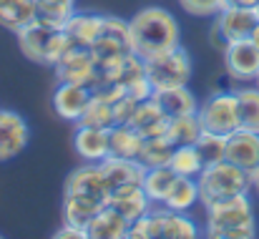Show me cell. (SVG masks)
<instances>
[{"mask_svg": "<svg viewBox=\"0 0 259 239\" xmlns=\"http://www.w3.org/2000/svg\"><path fill=\"white\" fill-rule=\"evenodd\" d=\"M227 161L244 171H254L259 166V131L237 129L227 136Z\"/></svg>", "mask_w": 259, "mask_h": 239, "instance_id": "cell-13", "label": "cell"}, {"mask_svg": "<svg viewBox=\"0 0 259 239\" xmlns=\"http://www.w3.org/2000/svg\"><path fill=\"white\" fill-rule=\"evenodd\" d=\"M81 126H93V129H111L116 124V116H113V106L103 98H91V103L86 106L83 116L78 118Z\"/></svg>", "mask_w": 259, "mask_h": 239, "instance_id": "cell-32", "label": "cell"}, {"mask_svg": "<svg viewBox=\"0 0 259 239\" xmlns=\"http://www.w3.org/2000/svg\"><path fill=\"white\" fill-rule=\"evenodd\" d=\"M169 166H171L179 176H199L201 169H204V161L199 156L196 146L191 144V146H176Z\"/></svg>", "mask_w": 259, "mask_h": 239, "instance_id": "cell-33", "label": "cell"}, {"mask_svg": "<svg viewBox=\"0 0 259 239\" xmlns=\"http://www.w3.org/2000/svg\"><path fill=\"white\" fill-rule=\"evenodd\" d=\"M259 0H227V5H242V8H257Z\"/></svg>", "mask_w": 259, "mask_h": 239, "instance_id": "cell-37", "label": "cell"}, {"mask_svg": "<svg viewBox=\"0 0 259 239\" xmlns=\"http://www.w3.org/2000/svg\"><path fill=\"white\" fill-rule=\"evenodd\" d=\"M28 124L20 113L0 108V161L18 156L28 146Z\"/></svg>", "mask_w": 259, "mask_h": 239, "instance_id": "cell-12", "label": "cell"}, {"mask_svg": "<svg viewBox=\"0 0 259 239\" xmlns=\"http://www.w3.org/2000/svg\"><path fill=\"white\" fill-rule=\"evenodd\" d=\"M131 229V222L126 217H121L116 209H111L108 204L88 222L86 232L91 239H126Z\"/></svg>", "mask_w": 259, "mask_h": 239, "instance_id": "cell-19", "label": "cell"}, {"mask_svg": "<svg viewBox=\"0 0 259 239\" xmlns=\"http://www.w3.org/2000/svg\"><path fill=\"white\" fill-rule=\"evenodd\" d=\"M134 129L141 131L144 139H154V136H166V129H169V118L161 113V108L156 106L154 98H146L136 106L131 121H128Z\"/></svg>", "mask_w": 259, "mask_h": 239, "instance_id": "cell-21", "label": "cell"}, {"mask_svg": "<svg viewBox=\"0 0 259 239\" xmlns=\"http://www.w3.org/2000/svg\"><path fill=\"white\" fill-rule=\"evenodd\" d=\"M249 176H252V189L257 191V196H259V166L252 171V174H249Z\"/></svg>", "mask_w": 259, "mask_h": 239, "instance_id": "cell-38", "label": "cell"}, {"mask_svg": "<svg viewBox=\"0 0 259 239\" xmlns=\"http://www.w3.org/2000/svg\"><path fill=\"white\" fill-rule=\"evenodd\" d=\"M196 151L204 161V166L219 164L227 159V136L222 134H211V131H201V136L196 139Z\"/></svg>", "mask_w": 259, "mask_h": 239, "instance_id": "cell-31", "label": "cell"}, {"mask_svg": "<svg viewBox=\"0 0 259 239\" xmlns=\"http://www.w3.org/2000/svg\"><path fill=\"white\" fill-rule=\"evenodd\" d=\"M201 136V124L196 118V113L191 116H179L169 121V129H166V139L171 141L174 146H191L196 144V139Z\"/></svg>", "mask_w": 259, "mask_h": 239, "instance_id": "cell-29", "label": "cell"}, {"mask_svg": "<svg viewBox=\"0 0 259 239\" xmlns=\"http://www.w3.org/2000/svg\"><path fill=\"white\" fill-rule=\"evenodd\" d=\"M259 25V15L254 8H242V5H224L217 13V23H214V35L222 38V43H232V41H244L252 38L254 28Z\"/></svg>", "mask_w": 259, "mask_h": 239, "instance_id": "cell-8", "label": "cell"}, {"mask_svg": "<svg viewBox=\"0 0 259 239\" xmlns=\"http://www.w3.org/2000/svg\"><path fill=\"white\" fill-rule=\"evenodd\" d=\"M101 171H103V176L108 181V194H111L113 189H121V186H141L146 166L139 159L108 156V159L101 161Z\"/></svg>", "mask_w": 259, "mask_h": 239, "instance_id": "cell-14", "label": "cell"}, {"mask_svg": "<svg viewBox=\"0 0 259 239\" xmlns=\"http://www.w3.org/2000/svg\"><path fill=\"white\" fill-rule=\"evenodd\" d=\"M151 98L156 101V106L161 108V113H164L169 121H171V118H179V116H191V113H196V108H199L196 96H194L186 86L159 88V91H154Z\"/></svg>", "mask_w": 259, "mask_h": 239, "instance_id": "cell-17", "label": "cell"}, {"mask_svg": "<svg viewBox=\"0 0 259 239\" xmlns=\"http://www.w3.org/2000/svg\"><path fill=\"white\" fill-rule=\"evenodd\" d=\"M71 3H76V0H71Z\"/></svg>", "mask_w": 259, "mask_h": 239, "instance_id": "cell-42", "label": "cell"}, {"mask_svg": "<svg viewBox=\"0 0 259 239\" xmlns=\"http://www.w3.org/2000/svg\"><path fill=\"white\" fill-rule=\"evenodd\" d=\"M176 179H179V174L174 171L169 164H166V166H151V169H146V174H144L141 189L146 191V196H149L154 204H164V199H166V194L171 191Z\"/></svg>", "mask_w": 259, "mask_h": 239, "instance_id": "cell-24", "label": "cell"}, {"mask_svg": "<svg viewBox=\"0 0 259 239\" xmlns=\"http://www.w3.org/2000/svg\"><path fill=\"white\" fill-rule=\"evenodd\" d=\"M53 68H56V78L61 83H81L91 88L98 78V63L93 58V51L81 46H71Z\"/></svg>", "mask_w": 259, "mask_h": 239, "instance_id": "cell-9", "label": "cell"}, {"mask_svg": "<svg viewBox=\"0 0 259 239\" xmlns=\"http://www.w3.org/2000/svg\"><path fill=\"white\" fill-rule=\"evenodd\" d=\"M56 239H88V232L83 227H73V224H66L63 222V227L53 234Z\"/></svg>", "mask_w": 259, "mask_h": 239, "instance_id": "cell-36", "label": "cell"}, {"mask_svg": "<svg viewBox=\"0 0 259 239\" xmlns=\"http://www.w3.org/2000/svg\"><path fill=\"white\" fill-rule=\"evenodd\" d=\"M18 46L28 61L43 63V66H56L63 58V53L71 48V41L63 28H51V25L33 20L18 30Z\"/></svg>", "mask_w": 259, "mask_h": 239, "instance_id": "cell-4", "label": "cell"}, {"mask_svg": "<svg viewBox=\"0 0 259 239\" xmlns=\"http://www.w3.org/2000/svg\"><path fill=\"white\" fill-rule=\"evenodd\" d=\"M174 146L171 141L166 136H154V139H144V146H141V154H139V161L151 169V166H166L171 161L174 154Z\"/></svg>", "mask_w": 259, "mask_h": 239, "instance_id": "cell-30", "label": "cell"}, {"mask_svg": "<svg viewBox=\"0 0 259 239\" xmlns=\"http://www.w3.org/2000/svg\"><path fill=\"white\" fill-rule=\"evenodd\" d=\"M93 93L88 86L81 83H61L58 81V88L53 91V111L58 118L63 121H73L78 124V118L83 116L86 106L91 103Z\"/></svg>", "mask_w": 259, "mask_h": 239, "instance_id": "cell-11", "label": "cell"}, {"mask_svg": "<svg viewBox=\"0 0 259 239\" xmlns=\"http://www.w3.org/2000/svg\"><path fill=\"white\" fill-rule=\"evenodd\" d=\"M111 209H116L121 217H126L128 222H136L139 217H144L146 212H151V199L146 196V191L141 186H121V189H113L108 194V202H106Z\"/></svg>", "mask_w": 259, "mask_h": 239, "instance_id": "cell-18", "label": "cell"}, {"mask_svg": "<svg viewBox=\"0 0 259 239\" xmlns=\"http://www.w3.org/2000/svg\"><path fill=\"white\" fill-rule=\"evenodd\" d=\"M254 10H257V15H259V3H257V8H254Z\"/></svg>", "mask_w": 259, "mask_h": 239, "instance_id": "cell-41", "label": "cell"}, {"mask_svg": "<svg viewBox=\"0 0 259 239\" xmlns=\"http://www.w3.org/2000/svg\"><path fill=\"white\" fill-rule=\"evenodd\" d=\"M35 20V0H0V25L18 33Z\"/></svg>", "mask_w": 259, "mask_h": 239, "instance_id": "cell-25", "label": "cell"}, {"mask_svg": "<svg viewBox=\"0 0 259 239\" xmlns=\"http://www.w3.org/2000/svg\"><path fill=\"white\" fill-rule=\"evenodd\" d=\"M237 108H239V129L259 131V88L244 86L237 88Z\"/></svg>", "mask_w": 259, "mask_h": 239, "instance_id": "cell-28", "label": "cell"}, {"mask_svg": "<svg viewBox=\"0 0 259 239\" xmlns=\"http://www.w3.org/2000/svg\"><path fill=\"white\" fill-rule=\"evenodd\" d=\"M254 86H257V88H259V76H257V78H254Z\"/></svg>", "mask_w": 259, "mask_h": 239, "instance_id": "cell-40", "label": "cell"}, {"mask_svg": "<svg viewBox=\"0 0 259 239\" xmlns=\"http://www.w3.org/2000/svg\"><path fill=\"white\" fill-rule=\"evenodd\" d=\"M76 3L71 0H35V20L51 28H66V23L71 20V15Z\"/></svg>", "mask_w": 259, "mask_h": 239, "instance_id": "cell-27", "label": "cell"}, {"mask_svg": "<svg viewBox=\"0 0 259 239\" xmlns=\"http://www.w3.org/2000/svg\"><path fill=\"white\" fill-rule=\"evenodd\" d=\"M199 237L196 222L186 212H174L166 207L151 209L136 222H131L128 239H194Z\"/></svg>", "mask_w": 259, "mask_h": 239, "instance_id": "cell-5", "label": "cell"}, {"mask_svg": "<svg viewBox=\"0 0 259 239\" xmlns=\"http://www.w3.org/2000/svg\"><path fill=\"white\" fill-rule=\"evenodd\" d=\"M196 118L201 124V131L229 136L239 129V108H237V93H211L204 103L196 108Z\"/></svg>", "mask_w": 259, "mask_h": 239, "instance_id": "cell-7", "label": "cell"}, {"mask_svg": "<svg viewBox=\"0 0 259 239\" xmlns=\"http://www.w3.org/2000/svg\"><path fill=\"white\" fill-rule=\"evenodd\" d=\"M252 43L257 46V51H259V25L254 28V33H252Z\"/></svg>", "mask_w": 259, "mask_h": 239, "instance_id": "cell-39", "label": "cell"}, {"mask_svg": "<svg viewBox=\"0 0 259 239\" xmlns=\"http://www.w3.org/2000/svg\"><path fill=\"white\" fill-rule=\"evenodd\" d=\"M179 3H181V8H184L186 13L199 15V18L217 15V13L227 5V0H179Z\"/></svg>", "mask_w": 259, "mask_h": 239, "instance_id": "cell-34", "label": "cell"}, {"mask_svg": "<svg viewBox=\"0 0 259 239\" xmlns=\"http://www.w3.org/2000/svg\"><path fill=\"white\" fill-rule=\"evenodd\" d=\"M144 73L154 91L171 88V86H186L191 78V58L184 51V46H176L156 58L144 61Z\"/></svg>", "mask_w": 259, "mask_h": 239, "instance_id": "cell-6", "label": "cell"}, {"mask_svg": "<svg viewBox=\"0 0 259 239\" xmlns=\"http://www.w3.org/2000/svg\"><path fill=\"white\" fill-rule=\"evenodd\" d=\"M131 53L141 61L156 58L179 46V23L164 8H144L128 20Z\"/></svg>", "mask_w": 259, "mask_h": 239, "instance_id": "cell-1", "label": "cell"}, {"mask_svg": "<svg viewBox=\"0 0 259 239\" xmlns=\"http://www.w3.org/2000/svg\"><path fill=\"white\" fill-rule=\"evenodd\" d=\"M139 103H141L139 98H134L131 93H123V96H121V98L113 103V116H116V124H128Z\"/></svg>", "mask_w": 259, "mask_h": 239, "instance_id": "cell-35", "label": "cell"}, {"mask_svg": "<svg viewBox=\"0 0 259 239\" xmlns=\"http://www.w3.org/2000/svg\"><path fill=\"white\" fill-rule=\"evenodd\" d=\"M73 149L76 154L88 164H101L111 156V141H108V129H93V126H81L73 134Z\"/></svg>", "mask_w": 259, "mask_h": 239, "instance_id": "cell-16", "label": "cell"}, {"mask_svg": "<svg viewBox=\"0 0 259 239\" xmlns=\"http://www.w3.org/2000/svg\"><path fill=\"white\" fill-rule=\"evenodd\" d=\"M66 191L71 194H86L93 199L108 202V181L101 171V164H88L78 166L76 171H71V176L66 179Z\"/></svg>", "mask_w": 259, "mask_h": 239, "instance_id": "cell-15", "label": "cell"}, {"mask_svg": "<svg viewBox=\"0 0 259 239\" xmlns=\"http://www.w3.org/2000/svg\"><path fill=\"white\" fill-rule=\"evenodd\" d=\"M196 184H199V204H204V207L252 191L249 171L234 166L227 159L211 164V166H204L201 174L196 176Z\"/></svg>", "mask_w": 259, "mask_h": 239, "instance_id": "cell-3", "label": "cell"}, {"mask_svg": "<svg viewBox=\"0 0 259 239\" xmlns=\"http://www.w3.org/2000/svg\"><path fill=\"white\" fill-rule=\"evenodd\" d=\"M101 28H103V15H93V13H73L63 30H66L71 46L91 48V46L98 41Z\"/></svg>", "mask_w": 259, "mask_h": 239, "instance_id": "cell-22", "label": "cell"}, {"mask_svg": "<svg viewBox=\"0 0 259 239\" xmlns=\"http://www.w3.org/2000/svg\"><path fill=\"white\" fill-rule=\"evenodd\" d=\"M209 239H252L257 234L254 209L247 194L232 196L206 207V229Z\"/></svg>", "mask_w": 259, "mask_h": 239, "instance_id": "cell-2", "label": "cell"}, {"mask_svg": "<svg viewBox=\"0 0 259 239\" xmlns=\"http://www.w3.org/2000/svg\"><path fill=\"white\" fill-rule=\"evenodd\" d=\"M108 141H111V156L118 159H139L144 146L141 131L134 129L131 124H113L108 129Z\"/></svg>", "mask_w": 259, "mask_h": 239, "instance_id": "cell-23", "label": "cell"}, {"mask_svg": "<svg viewBox=\"0 0 259 239\" xmlns=\"http://www.w3.org/2000/svg\"><path fill=\"white\" fill-rule=\"evenodd\" d=\"M224 66L227 73L234 81H254L259 76V51L252 43V38L232 41L224 46Z\"/></svg>", "mask_w": 259, "mask_h": 239, "instance_id": "cell-10", "label": "cell"}, {"mask_svg": "<svg viewBox=\"0 0 259 239\" xmlns=\"http://www.w3.org/2000/svg\"><path fill=\"white\" fill-rule=\"evenodd\" d=\"M194 204H199V184H196V176H179L174 181L171 191L166 194L164 204L166 209L174 212H189Z\"/></svg>", "mask_w": 259, "mask_h": 239, "instance_id": "cell-26", "label": "cell"}, {"mask_svg": "<svg viewBox=\"0 0 259 239\" xmlns=\"http://www.w3.org/2000/svg\"><path fill=\"white\" fill-rule=\"evenodd\" d=\"M106 207V202L101 199H93L86 194H71V191H63V222L66 224H73V227H83L86 229L88 222Z\"/></svg>", "mask_w": 259, "mask_h": 239, "instance_id": "cell-20", "label": "cell"}]
</instances>
